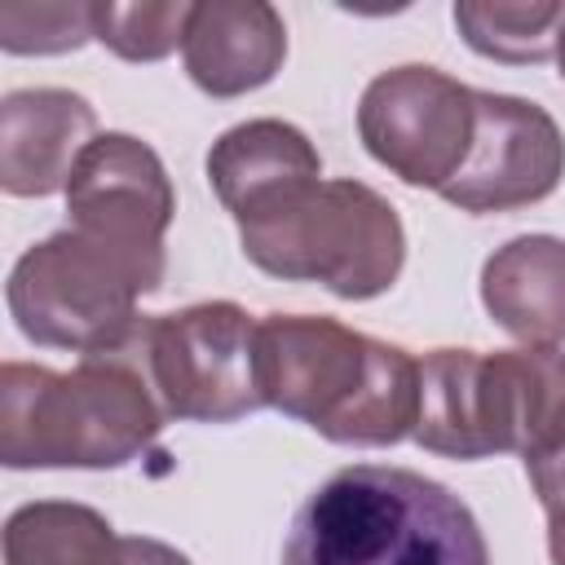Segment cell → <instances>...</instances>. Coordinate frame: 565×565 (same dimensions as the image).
<instances>
[{
	"label": "cell",
	"mask_w": 565,
	"mask_h": 565,
	"mask_svg": "<svg viewBox=\"0 0 565 565\" xmlns=\"http://www.w3.org/2000/svg\"><path fill=\"white\" fill-rule=\"evenodd\" d=\"M97 40L93 35V0H44V4H22L9 0L0 4V49L18 57H49V53H71L79 44Z\"/></svg>",
	"instance_id": "ac0fdd59"
},
{
	"label": "cell",
	"mask_w": 565,
	"mask_h": 565,
	"mask_svg": "<svg viewBox=\"0 0 565 565\" xmlns=\"http://www.w3.org/2000/svg\"><path fill=\"white\" fill-rule=\"evenodd\" d=\"M282 565H490L472 508L441 481L353 463L291 516Z\"/></svg>",
	"instance_id": "3957f363"
},
{
	"label": "cell",
	"mask_w": 565,
	"mask_h": 565,
	"mask_svg": "<svg viewBox=\"0 0 565 565\" xmlns=\"http://www.w3.org/2000/svg\"><path fill=\"white\" fill-rule=\"evenodd\" d=\"M565 22V4L556 0H459L455 26L463 44L490 62L530 66L556 57V31Z\"/></svg>",
	"instance_id": "2e32d148"
},
{
	"label": "cell",
	"mask_w": 565,
	"mask_h": 565,
	"mask_svg": "<svg viewBox=\"0 0 565 565\" xmlns=\"http://www.w3.org/2000/svg\"><path fill=\"white\" fill-rule=\"evenodd\" d=\"M71 230L128 256L154 282H163V234L177 212V194L163 159L132 132H97L66 181Z\"/></svg>",
	"instance_id": "9c48e42d"
},
{
	"label": "cell",
	"mask_w": 565,
	"mask_h": 565,
	"mask_svg": "<svg viewBox=\"0 0 565 565\" xmlns=\"http://www.w3.org/2000/svg\"><path fill=\"white\" fill-rule=\"evenodd\" d=\"M565 437L561 349H433L419 358L415 441L446 459H534Z\"/></svg>",
	"instance_id": "277c9868"
},
{
	"label": "cell",
	"mask_w": 565,
	"mask_h": 565,
	"mask_svg": "<svg viewBox=\"0 0 565 565\" xmlns=\"http://www.w3.org/2000/svg\"><path fill=\"white\" fill-rule=\"evenodd\" d=\"M543 512H547V556L552 565H565V503H552Z\"/></svg>",
	"instance_id": "44dd1931"
},
{
	"label": "cell",
	"mask_w": 565,
	"mask_h": 565,
	"mask_svg": "<svg viewBox=\"0 0 565 565\" xmlns=\"http://www.w3.org/2000/svg\"><path fill=\"white\" fill-rule=\"evenodd\" d=\"M132 353L168 419L234 424L265 406L256 384V318L234 300H199L146 318Z\"/></svg>",
	"instance_id": "52a82bcc"
},
{
	"label": "cell",
	"mask_w": 565,
	"mask_h": 565,
	"mask_svg": "<svg viewBox=\"0 0 565 565\" xmlns=\"http://www.w3.org/2000/svg\"><path fill=\"white\" fill-rule=\"evenodd\" d=\"M565 177V137L556 119L512 93H477V137L441 199L459 212L490 216L543 203Z\"/></svg>",
	"instance_id": "30bf717a"
},
{
	"label": "cell",
	"mask_w": 565,
	"mask_h": 565,
	"mask_svg": "<svg viewBox=\"0 0 565 565\" xmlns=\"http://www.w3.org/2000/svg\"><path fill=\"white\" fill-rule=\"evenodd\" d=\"M163 424L168 411L132 344L79 358L71 371L35 362H4L0 371L4 468H124L150 450Z\"/></svg>",
	"instance_id": "7a4b0ae2"
},
{
	"label": "cell",
	"mask_w": 565,
	"mask_h": 565,
	"mask_svg": "<svg viewBox=\"0 0 565 565\" xmlns=\"http://www.w3.org/2000/svg\"><path fill=\"white\" fill-rule=\"evenodd\" d=\"M525 477H530V486H534L543 508L565 503V437L556 446H547L543 455L525 459Z\"/></svg>",
	"instance_id": "d6986e66"
},
{
	"label": "cell",
	"mask_w": 565,
	"mask_h": 565,
	"mask_svg": "<svg viewBox=\"0 0 565 565\" xmlns=\"http://www.w3.org/2000/svg\"><path fill=\"white\" fill-rule=\"evenodd\" d=\"M243 256L282 278L318 282L340 300L384 296L406 265L397 207L362 181H318L291 207L238 230Z\"/></svg>",
	"instance_id": "5b68a950"
},
{
	"label": "cell",
	"mask_w": 565,
	"mask_h": 565,
	"mask_svg": "<svg viewBox=\"0 0 565 565\" xmlns=\"http://www.w3.org/2000/svg\"><path fill=\"white\" fill-rule=\"evenodd\" d=\"M190 22L185 0H146V4H115L93 0V35L124 62H159L181 49Z\"/></svg>",
	"instance_id": "e0dca14e"
},
{
	"label": "cell",
	"mask_w": 565,
	"mask_h": 565,
	"mask_svg": "<svg viewBox=\"0 0 565 565\" xmlns=\"http://www.w3.org/2000/svg\"><path fill=\"white\" fill-rule=\"evenodd\" d=\"M556 66H561V79H565V22L556 31Z\"/></svg>",
	"instance_id": "7402d4cb"
},
{
	"label": "cell",
	"mask_w": 565,
	"mask_h": 565,
	"mask_svg": "<svg viewBox=\"0 0 565 565\" xmlns=\"http://www.w3.org/2000/svg\"><path fill=\"white\" fill-rule=\"evenodd\" d=\"M93 106L71 88H13L0 102V190L44 199L66 190L79 154L97 137Z\"/></svg>",
	"instance_id": "7c38bea8"
},
{
	"label": "cell",
	"mask_w": 565,
	"mask_h": 565,
	"mask_svg": "<svg viewBox=\"0 0 565 565\" xmlns=\"http://www.w3.org/2000/svg\"><path fill=\"white\" fill-rule=\"evenodd\" d=\"M486 313L521 344H565V238L521 234L481 265Z\"/></svg>",
	"instance_id": "5bb4252c"
},
{
	"label": "cell",
	"mask_w": 565,
	"mask_h": 565,
	"mask_svg": "<svg viewBox=\"0 0 565 565\" xmlns=\"http://www.w3.org/2000/svg\"><path fill=\"white\" fill-rule=\"evenodd\" d=\"M181 57L185 75L207 97H243L252 88H265L287 62L282 13L265 0L190 4Z\"/></svg>",
	"instance_id": "4fadbf2b"
},
{
	"label": "cell",
	"mask_w": 565,
	"mask_h": 565,
	"mask_svg": "<svg viewBox=\"0 0 565 565\" xmlns=\"http://www.w3.org/2000/svg\"><path fill=\"white\" fill-rule=\"evenodd\" d=\"M256 384L265 406L335 446L415 437L419 358L327 313H265L256 322Z\"/></svg>",
	"instance_id": "6da1fadb"
},
{
	"label": "cell",
	"mask_w": 565,
	"mask_h": 565,
	"mask_svg": "<svg viewBox=\"0 0 565 565\" xmlns=\"http://www.w3.org/2000/svg\"><path fill=\"white\" fill-rule=\"evenodd\" d=\"M119 565H194L185 552H177L163 539L150 534H124V561Z\"/></svg>",
	"instance_id": "ffe728a7"
},
{
	"label": "cell",
	"mask_w": 565,
	"mask_h": 565,
	"mask_svg": "<svg viewBox=\"0 0 565 565\" xmlns=\"http://www.w3.org/2000/svg\"><path fill=\"white\" fill-rule=\"evenodd\" d=\"M124 534L88 508L66 499H35L4 521V565H119Z\"/></svg>",
	"instance_id": "9a60e30c"
},
{
	"label": "cell",
	"mask_w": 565,
	"mask_h": 565,
	"mask_svg": "<svg viewBox=\"0 0 565 565\" xmlns=\"http://www.w3.org/2000/svg\"><path fill=\"white\" fill-rule=\"evenodd\" d=\"M150 291H159V282L146 269L66 225L18 256L4 300L31 344L93 358L137 340V300Z\"/></svg>",
	"instance_id": "8992f818"
},
{
	"label": "cell",
	"mask_w": 565,
	"mask_h": 565,
	"mask_svg": "<svg viewBox=\"0 0 565 565\" xmlns=\"http://www.w3.org/2000/svg\"><path fill=\"white\" fill-rule=\"evenodd\" d=\"M358 137L397 181L441 194L472 150L477 88L424 62L380 71L362 88Z\"/></svg>",
	"instance_id": "ba28073f"
},
{
	"label": "cell",
	"mask_w": 565,
	"mask_h": 565,
	"mask_svg": "<svg viewBox=\"0 0 565 565\" xmlns=\"http://www.w3.org/2000/svg\"><path fill=\"white\" fill-rule=\"evenodd\" d=\"M322 181L313 141L287 119H247L225 128L207 150V185L243 225H260Z\"/></svg>",
	"instance_id": "8fae6325"
}]
</instances>
